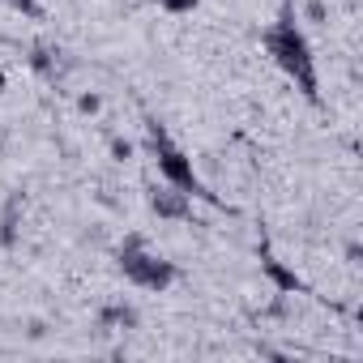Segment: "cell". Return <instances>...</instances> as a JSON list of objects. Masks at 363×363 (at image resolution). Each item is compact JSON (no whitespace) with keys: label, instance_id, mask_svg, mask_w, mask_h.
<instances>
[{"label":"cell","instance_id":"obj_1","mask_svg":"<svg viewBox=\"0 0 363 363\" xmlns=\"http://www.w3.org/2000/svg\"><path fill=\"white\" fill-rule=\"evenodd\" d=\"M261 43H265V52H269V60L286 73V82L303 94V103H308V107H320L316 56H312V43H308V35H303V26H299V18H295L291 5H282L278 22H269V30L261 35Z\"/></svg>","mask_w":363,"mask_h":363},{"label":"cell","instance_id":"obj_2","mask_svg":"<svg viewBox=\"0 0 363 363\" xmlns=\"http://www.w3.org/2000/svg\"><path fill=\"white\" fill-rule=\"evenodd\" d=\"M145 154L154 158L158 175L167 179L171 189H179V193L193 197V201H218V197L206 189V179L197 175L193 158L171 141V133H167V128H162V120H154V116H145Z\"/></svg>","mask_w":363,"mask_h":363},{"label":"cell","instance_id":"obj_3","mask_svg":"<svg viewBox=\"0 0 363 363\" xmlns=\"http://www.w3.org/2000/svg\"><path fill=\"white\" fill-rule=\"evenodd\" d=\"M116 265L124 274V282H133L137 291H167L175 282V265L167 257H158L141 235H124L120 248H116Z\"/></svg>","mask_w":363,"mask_h":363},{"label":"cell","instance_id":"obj_4","mask_svg":"<svg viewBox=\"0 0 363 363\" xmlns=\"http://www.w3.org/2000/svg\"><path fill=\"white\" fill-rule=\"evenodd\" d=\"M145 201H150V210L158 214V218H171V223H189L193 218V197H184L179 189H158V184H150L145 189Z\"/></svg>","mask_w":363,"mask_h":363},{"label":"cell","instance_id":"obj_5","mask_svg":"<svg viewBox=\"0 0 363 363\" xmlns=\"http://www.w3.org/2000/svg\"><path fill=\"white\" fill-rule=\"evenodd\" d=\"M261 269H265L282 291H291V295H295V291H308V286H303V278H299V274H291V269H286L282 261H274L269 252H261Z\"/></svg>","mask_w":363,"mask_h":363},{"label":"cell","instance_id":"obj_6","mask_svg":"<svg viewBox=\"0 0 363 363\" xmlns=\"http://www.w3.org/2000/svg\"><path fill=\"white\" fill-rule=\"evenodd\" d=\"M30 52H35V56H30V65H35V69H39V73H43V77H56V60H52V56H56V52H52V48H48V43H35V48H30Z\"/></svg>","mask_w":363,"mask_h":363},{"label":"cell","instance_id":"obj_7","mask_svg":"<svg viewBox=\"0 0 363 363\" xmlns=\"http://www.w3.org/2000/svg\"><path fill=\"white\" fill-rule=\"evenodd\" d=\"M154 5L162 9V13H175V18H184V13H193L201 0H154Z\"/></svg>","mask_w":363,"mask_h":363},{"label":"cell","instance_id":"obj_8","mask_svg":"<svg viewBox=\"0 0 363 363\" xmlns=\"http://www.w3.org/2000/svg\"><path fill=\"white\" fill-rule=\"evenodd\" d=\"M5 5H9L13 13H22V18H43V5H39V0H5Z\"/></svg>","mask_w":363,"mask_h":363},{"label":"cell","instance_id":"obj_9","mask_svg":"<svg viewBox=\"0 0 363 363\" xmlns=\"http://www.w3.org/2000/svg\"><path fill=\"white\" fill-rule=\"evenodd\" d=\"M5 86H9V77H5V73H0V94H5Z\"/></svg>","mask_w":363,"mask_h":363}]
</instances>
